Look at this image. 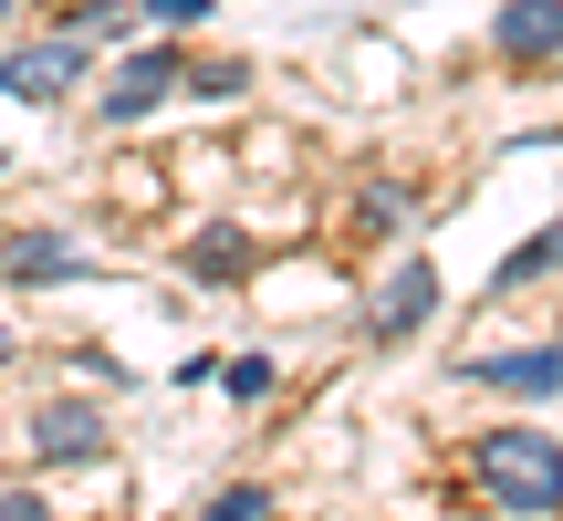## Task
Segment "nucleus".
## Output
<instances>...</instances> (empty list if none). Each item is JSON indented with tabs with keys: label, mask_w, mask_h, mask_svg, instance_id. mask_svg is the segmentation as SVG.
<instances>
[{
	"label": "nucleus",
	"mask_w": 563,
	"mask_h": 521,
	"mask_svg": "<svg viewBox=\"0 0 563 521\" xmlns=\"http://www.w3.org/2000/svg\"><path fill=\"white\" fill-rule=\"evenodd\" d=\"M0 521H53V511H42L32 490H11V501H0Z\"/></svg>",
	"instance_id": "nucleus-15"
},
{
	"label": "nucleus",
	"mask_w": 563,
	"mask_h": 521,
	"mask_svg": "<svg viewBox=\"0 0 563 521\" xmlns=\"http://www.w3.org/2000/svg\"><path fill=\"white\" fill-rule=\"evenodd\" d=\"M157 95H178V53H157V42H146V53H125L115 84H104V125H136Z\"/></svg>",
	"instance_id": "nucleus-5"
},
{
	"label": "nucleus",
	"mask_w": 563,
	"mask_h": 521,
	"mask_svg": "<svg viewBox=\"0 0 563 521\" xmlns=\"http://www.w3.org/2000/svg\"><path fill=\"white\" fill-rule=\"evenodd\" d=\"M199 11H209V0H146V21H167V32H188Z\"/></svg>",
	"instance_id": "nucleus-14"
},
{
	"label": "nucleus",
	"mask_w": 563,
	"mask_h": 521,
	"mask_svg": "<svg viewBox=\"0 0 563 521\" xmlns=\"http://www.w3.org/2000/svg\"><path fill=\"white\" fill-rule=\"evenodd\" d=\"M32 439H42V459H104V407H84V397H53Z\"/></svg>",
	"instance_id": "nucleus-7"
},
{
	"label": "nucleus",
	"mask_w": 563,
	"mask_h": 521,
	"mask_svg": "<svg viewBox=\"0 0 563 521\" xmlns=\"http://www.w3.org/2000/svg\"><path fill=\"white\" fill-rule=\"evenodd\" d=\"M490 53L501 63H563V0H501L490 11Z\"/></svg>",
	"instance_id": "nucleus-3"
},
{
	"label": "nucleus",
	"mask_w": 563,
	"mask_h": 521,
	"mask_svg": "<svg viewBox=\"0 0 563 521\" xmlns=\"http://www.w3.org/2000/svg\"><path fill=\"white\" fill-rule=\"evenodd\" d=\"M84 251L63 241V230H21V241H0V281H74Z\"/></svg>",
	"instance_id": "nucleus-8"
},
{
	"label": "nucleus",
	"mask_w": 563,
	"mask_h": 521,
	"mask_svg": "<svg viewBox=\"0 0 563 521\" xmlns=\"http://www.w3.org/2000/svg\"><path fill=\"white\" fill-rule=\"evenodd\" d=\"M0 21H11V0H0Z\"/></svg>",
	"instance_id": "nucleus-17"
},
{
	"label": "nucleus",
	"mask_w": 563,
	"mask_h": 521,
	"mask_svg": "<svg viewBox=\"0 0 563 521\" xmlns=\"http://www.w3.org/2000/svg\"><path fill=\"white\" fill-rule=\"evenodd\" d=\"M470 386H501V397H563V344H522V355H470Z\"/></svg>",
	"instance_id": "nucleus-6"
},
{
	"label": "nucleus",
	"mask_w": 563,
	"mask_h": 521,
	"mask_svg": "<svg viewBox=\"0 0 563 521\" xmlns=\"http://www.w3.org/2000/svg\"><path fill=\"white\" fill-rule=\"evenodd\" d=\"M74 84H84V32H53V42L0 63V95H21V104H63Z\"/></svg>",
	"instance_id": "nucleus-2"
},
{
	"label": "nucleus",
	"mask_w": 563,
	"mask_h": 521,
	"mask_svg": "<svg viewBox=\"0 0 563 521\" xmlns=\"http://www.w3.org/2000/svg\"><path fill=\"white\" fill-rule=\"evenodd\" d=\"M428 313H439V271H428V260H397L386 292H376V313H365V334H376V344H407Z\"/></svg>",
	"instance_id": "nucleus-4"
},
{
	"label": "nucleus",
	"mask_w": 563,
	"mask_h": 521,
	"mask_svg": "<svg viewBox=\"0 0 563 521\" xmlns=\"http://www.w3.org/2000/svg\"><path fill=\"white\" fill-rule=\"evenodd\" d=\"M241 260H251V241H241V230H209V241L188 251V271H199V281H230Z\"/></svg>",
	"instance_id": "nucleus-10"
},
{
	"label": "nucleus",
	"mask_w": 563,
	"mask_h": 521,
	"mask_svg": "<svg viewBox=\"0 0 563 521\" xmlns=\"http://www.w3.org/2000/svg\"><path fill=\"white\" fill-rule=\"evenodd\" d=\"M178 84H188V95H241L251 63H241V53H230V63H178Z\"/></svg>",
	"instance_id": "nucleus-11"
},
{
	"label": "nucleus",
	"mask_w": 563,
	"mask_h": 521,
	"mask_svg": "<svg viewBox=\"0 0 563 521\" xmlns=\"http://www.w3.org/2000/svg\"><path fill=\"white\" fill-rule=\"evenodd\" d=\"M262 511H272V501H262V490H251V480H241V490H220V501H209L199 521H262Z\"/></svg>",
	"instance_id": "nucleus-13"
},
{
	"label": "nucleus",
	"mask_w": 563,
	"mask_h": 521,
	"mask_svg": "<svg viewBox=\"0 0 563 521\" xmlns=\"http://www.w3.org/2000/svg\"><path fill=\"white\" fill-rule=\"evenodd\" d=\"M0 365H11V334H0Z\"/></svg>",
	"instance_id": "nucleus-16"
},
{
	"label": "nucleus",
	"mask_w": 563,
	"mask_h": 521,
	"mask_svg": "<svg viewBox=\"0 0 563 521\" xmlns=\"http://www.w3.org/2000/svg\"><path fill=\"white\" fill-rule=\"evenodd\" d=\"M272 397V355H230V407H262Z\"/></svg>",
	"instance_id": "nucleus-12"
},
{
	"label": "nucleus",
	"mask_w": 563,
	"mask_h": 521,
	"mask_svg": "<svg viewBox=\"0 0 563 521\" xmlns=\"http://www.w3.org/2000/svg\"><path fill=\"white\" fill-rule=\"evenodd\" d=\"M481 490L501 511H522V521H553L563 511V439H543V428H490L481 439Z\"/></svg>",
	"instance_id": "nucleus-1"
},
{
	"label": "nucleus",
	"mask_w": 563,
	"mask_h": 521,
	"mask_svg": "<svg viewBox=\"0 0 563 521\" xmlns=\"http://www.w3.org/2000/svg\"><path fill=\"white\" fill-rule=\"evenodd\" d=\"M543 271H563V220H553V230H532V241L501 260V292H522V281H543Z\"/></svg>",
	"instance_id": "nucleus-9"
}]
</instances>
